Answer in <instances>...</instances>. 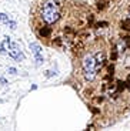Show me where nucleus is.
Listing matches in <instances>:
<instances>
[{"label": "nucleus", "mask_w": 130, "mask_h": 131, "mask_svg": "<svg viewBox=\"0 0 130 131\" xmlns=\"http://www.w3.org/2000/svg\"><path fill=\"white\" fill-rule=\"evenodd\" d=\"M0 21H2V17H0Z\"/></svg>", "instance_id": "9"}, {"label": "nucleus", "mask_w": 130, "mask_h": 131, "mask_svg": "<svg viewBox=\"0 0 130 131\" xmlns=\"http://www.w3.org/2000/svg\"><path fill=\"white\" fill-rule=\"evenodd\" d=\"M129 85H130V80H129Z\"/></svg>", "instance_id": "8"}, {"label": "nucleus", "mask_w": 130, "mask_h": 131, "mask_svg": "<svg viewBox=\"0 0 130 131\" xmlns=\"http://www.w3.org/2000/svg\"><path fill=\"white\" fill-rule=\"evenodd\" d=\"M94 59H96V67H97V70L100 69L101 66H103V61H104V54L101 51H99L96 56H94Z\"/></svg>", "instance_id": "5"}, {"label": "nucleus", "mask_w": 130, "mask_h": 131, "mask_svg": "<svg viewBox=\"0 0 130 131\" xmlns=\"http://www.w3.org/2000/svg\"><path fill=\"white\" fill-rule=\"evenodd\" d=\"M9 73H10V74H16V73H17V70L14 69V67H10V69H9Z\"/></svg>", "instance_id": "7"}, {"label": "nucleus", "mask_w": 130, "mask_h": 131, "mask_svg": "<svg viewBox=\"0 0 130 131\" xmlns=\"http://www.w3.org/2000/svg\"><path fill=\"white\" fill-rule=\"evenodd\" d=\"M29 47H30V50L33 51L34 57H36V56H42V47H40V44H37V43H30Z\"/></svg>", "instance_id": "4"}, {"label": "nucleus", "mask_w": 130, "mask_h": 131, "mask_svg": "<svg viewBox=\"0 0 130 131\" xmlns=\"http://www.w3.org/2000/svg\"><path fill=\"white\" fill-rule=\"evenodd\" d=\"M9 56L12 57V59L17 60V61L24 60V54H23L22 50H20V46L17 43H13V41L9 43Z\"/></svg>", "instance_id": "3"}, {"label": "nucleus", "mask_w": 130, "mask_h": 131, "mask_svg": "<svg viewBox=\"0 0 130 131\" xmlns=\"http://www.w3.org/2000/svg\"><path fill=\"white\" fill-rule=\"evenodd\" d=\"M42 19L47 24L56 23L60 19V7L56 0H44L42 4Z\"/></svg>", "instance_id": "1"}, {"label": "nucleus", "mask_w": 130, "mask_h": 131, "mask_svg": "<svg viewBox=\"0 0 130 131\" xmlns=\"http://www.w3.org/2000/svg\"><path fill=\"white\" fill-rule=\"evenodd\" d=\"M81 67H83V74H85L86 80H89V81L94 80V77L97 74V67H96L94 56H91V54L85 56V59L81 61Z\"/></svg>", "instance_id": "2"}, {"label": "nucleus", "mask_w": 130, "mask_h": 131, "mask_svg": "<svg viewBox=\"0 0 130 131\" xmlns=\"http://www.w3.org/2000/svg\"><path fill=\"white\" fill-rule=\"evenodd\" d=\"M7 26H10V29H16V23L14 21H12V20H9V21H6Z\"/></svg>", "instance_id": "6"}]
</instances>
